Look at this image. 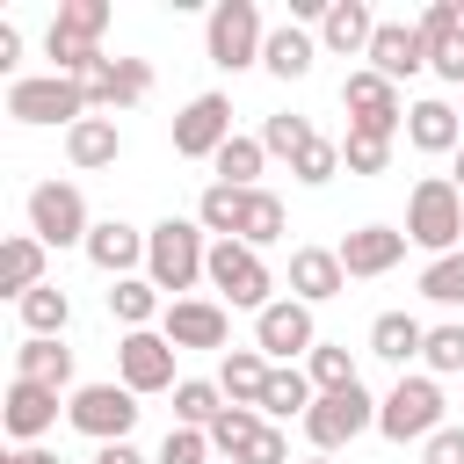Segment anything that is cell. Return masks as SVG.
Instances as JSON below:
<instances>
[{"label":"cell","mask_w":464,"mask_h":464,"mask_svg":"<svg viewBox=\"0 0 464 464\" xmlns=\"http://www.w3.org/2000/svg\"><path fill=\"white\" fill-rule=\"evenodd\" d=\"M145 276L160 283V290H196L203 276H210V246H203V225L196 218H160L152 232H145Z\"/></svg>","instance_id":"1"},{"label":"cell","mask_w":464,"mask_h":464,"mask_svg":"<svg viewBox=\"0 0 464 464\" xmlns=\"http://www.w3.org/2000/svg\"><path fill=\"white\" fill-rule=\"evenodd\" d=\"M406 239L428 246V261L435 254H457V239H464V196H457L450 174L413 181V196H406Z\"/></svg>","instance_id":"2"},{"label":"cell","mask_w":464,"mask_h":464,"mask_svg":"<svg viewBox=\"0 0 464 464\" xmlns=\"http://www.w3.org/2000/svg\"><path fill=\"white\" fill-rule=\"evenodd\" d=\"M261 44H268V29H261V7H254V0H218V7H210V22H203V51H210L218 72H246V65H261Z\"/></svg>","instance_id":"3"},{"label":"cell","mask_w":464,"mask_h":464,"mask_svg":"<svg viewBox=\"0 0 464 464\" xmlns=\"http://www.w3.org/2000/svg\"><path fill=\"white\" fill-rule=\"evenodd\" d=\"M7 116L14 123H87L94 116V102H87V87L80 80H65V72H36V80H14L7 87Z\"/></svg>","instance_id":"4"},{"label":"cell","mask_w":464,"mask_h":464,"mask_svg":"<svg viewBox=\"0 0 464 464\" xmlns=\"http://www.w3.org/2000/svg\"><path fill=\"white\" fill-rule=\"evenodd\" d=\"M435 428H450L442 420V384L435 377H399L377 406V435L384 442H428Z\"/></svg>","instance_id":"5"},{"label":"cell","mask_w":464,"mask_h":464,"mask_svg":"<svg viewBox=\"0 0 464 464\" xmlns=\"http://www.w3.org/2000/svg\"><path fill=\"white\" fill-rule=\"evenodd\" d=\"M210 290L225 297V304H239V312H268L276 297V276H268V261L254 254V246H239V239H210Z\"/></svg>","instance_id":"6"},{"label":"cell","mask_w":464,"mask_h":464,"mask_svg":"<svg viewBox=\"0 0 464 464\" xmlns=\"http://www.w3.org/2000/svg\"><path fill=\"white\" fill-rule=\"evenodd\" d=\"M377 406H384V399H370L362 384H348V392H319V399H312V413H304L312 450H319V457H326V450H348L355 435H370V428H377Z\"/></svg>","instance_id":"7"},{"label":"cell","mask_w":464,"mask_h":464,"mask_svg":"<svg viewBox=\"0 0 464 464\" xmlns=\"http://www.w3.org/2000/svg\"><path fill=\"white\" fill-rule=\"evenodd\" d=\"M65 420L87 435V442H130L138 428V392L130 384H80L65 399Z\"/></svg>","instance_id":"8"},{"label":"cell","mask_w":464,"mask_h":464,"mask_svg":"<svg viewBox=\"0 0 464 464\" xmlns=\"http://www.w3.org/2000/svg\"><path fill=\"white\" fill-rule=\"evenodd\" d=\"M341 109H348V130H362V138H399V130H406L399 87H392L384 72H370V65L341 80Z\"/></svg>","instance_id":"9"},{"label":"cell","mask_w":464,"mask_h":464,"mask_svg":"<svg viewBox=\"0 0 464 464\" xmlns=\"http://www.w3.org/2000/svg\"><path fill=\"white\" fill-rule=\"evenodd\" d=\"M29 232H36L44 246H87V232H94L87 196H80L72 181H36V188H29Z\"/></svg>","instance_id":"10"},{"label":"cell","mask_w":464,"mask_h":464,"mask_svg":"<svg viewBox=\"0 0 464 464\" xmlns=\"http://www.w3.org/2000/svg\"><path fill=\"white\" fill-rule=\"evenodd\" d=\"M254 348L283 370V362H297V355H312L319 348V326H312V304H297V297H276L268 312H254Z\"/></svg>","instance_id":"11"},{"label":"cell","mask_w":464,"mask_h":464,"mask_svg":"<svg viewBox=\"0 0 464 464\" xmlns=\"http://www.w3.org/2000/svg\"><path fill=\"white\" fill-rule=\"evenodd\" d=\"M174 355H181V348H174L167 334H152V326H145V334H123V341H116V384H130L138 399H145V392H174V384H181V377H174Z\"/></svg>","instance_id":"12"},{"label":"cell","mask_w":464,"mask_h":464,"mask_svg":"<svg viewBox=\"0 0 464 464\" xmlns=\"http://www.w3.org/2000/svg\"><path fill=\"white\" fill-rule=\"evenodd\" d=\"M225 145H232V102L225 94H196L174 116V152L181 160H218Z\"/></svg>","instance_id":"13"},{"label":"cell","mask_w":464,"mask_h":464,"mask_svg":"<svg viewBox=\"0 0 464 464\" xmlns=\"http://www.w3.org/2000/svg\"><path fill=\"white\" fill-rule=\"evenodd\" d=\"M406 246H413V239H406L399 225H355V232H348L334 254H341L348 283H370V276H392V268L406 261Z\"/></svg>","instance_id":"14"},{"label":"cell","mask_w":464,"mask_h":464,"mask_svg":"<svg viewBox=\"0 0 464 464\" xmlns=\"http://www.w3.org/2000/svg\"><path fill=\"white\" fill-rule=\"evenodd\" d=\"M160 334H167L174 348H225L232 319H225V304H218V297H167Z\"/></svg>","instance_id":"15"},{"label":"cell","mask_w":464,"mask_h":464,"mask_svg":"<svg viewBox=\"0 0 464 464\" xmlns=\"http://www.w3.org/2000/svg\"><path fill=\"white\" fill-rule=\"evenodd\" d=\"M413 29L428 44V72L450 80V87H464V22H457V0H428Z\"/></svg>","instance_id":"16"},{"label":"cell","mask_w":464,"mask_h":464,"mask_svg":"<svg viewBox=\"0 0 464 464\" xmlns=\"http://www.w3.org/2000/svg\"><path fill=\"white\" fill-rule=\"evenodd\" d=\"M80 87H87L94 116H116V109H138V102L152 94V65H145V58H109V65L87 72Z\"/></svg>","instance_id":"17"},{"label":"cell","mask_w":464,"mask_h":464,"mask_svg":"<svg viewBox=\"0 0 464 464\" xmlns=\"http://www.w3.org/2000/svg\"><path fill=\"white\" fill-rule=\"evenodd\" d=\"M362 58H370V72H384V80L399 87V80H413V72L428 65V44H420L413 22H377V36H370Z\"/></svg>","instance_id":"18"},{"label":"cell","mask_w":464,"mask_h":464,"mask_svg":"<svg viewBox=\"0 0 464 464\" xmlns=\"http://www.w3.org/2000/svg\"><path fill=\"white\" fill-rule=\"evenodd\" d=\"M80 254H87L102 276H116V283H123V276H138V268H145V232H130L123 218H102V225L87 232V246H80Z\"/></svg>","instance_id":"19"},{"label":"cell","mask_w":464,"mask_h":464,"mask_svg":"<svg viewBox=\"0 0 464 464\" xmlns=\"http://www.w3.org/2000/svg\"><path fill=\"white\" fill-rule=\"evenodd\" d=\"M341 290H348V268H341L334 246H297V254H290V297H297V304H326V297H341Z\"/></svg>","instance_id":"20"},{"label":"cell","mask_w":464,"mask_h":464,"mask_svg":"<svg viewBox=\"0 0 464 464\" xmlns=\"http://www.w3.org/2000/svg\"><path fill=\"white\" fill-rule=\"evenodd\" d=\"M0 420H7V435L29 450V442L58 420V392H51V384H22V377H14V384H7V399H0Z\"/></svg>","instance_id":"21"},{"label":"cell","mask_w":464,"mask_h":464,"mask_svg":"<svg viewBox=\"0 0 464 464\" xmlns=\"http://www.w3.org/2000/svg\"><path fill=\"white\" fill-rule=\"evenodd\" d=\"M406 145H413V152H428V160H435V152H457V145H464V116H457L450 102H435V94H428V102H413V109H406Z\"/></svg>","instance_id":"22"},{"label":"cell","mask_w":464,"mask_h":464,"mask_svg":"<svg viewBox=\"0 0 464 464\" xmlns=\"http://www.w3.org/2000/svg\"><path fill=\"white\" fill-rule=\"evenodd\" d=\"M370 36H377L370 0H334V7H326V22H319V44H326L334 58H362V51H370Z\"/></svg>","instance_id":"23"},{"label":"cell","mask_w":464,"mask_h":464,"mask_svg":"<svg viewBox=\"0 0 464 464\" xmlns=\"http://www.w3.org/2000/svg\"><path fill=\"white\" fill-rule=\"evenodd\" d=\"M116 152H123V130H116V116H87V123H72V130H65V160H72L80 174H94V167H116Z\"/></svg>","instance_id":"24"},{"label":"cell","mask_w":464,"mask_h":464,"mask_svg":"<svg viewBox=\"0 0 464 464\" xmlns=\"http://www.w3.org/2000/svg\"><path fill=\"white\" fill-rule=\"evenodd\" d=\"M268 355L261 348H225V362H218V392L232 399V406H261V392H268Z\"/></svg>","instance_id":"25"},{"label":"cell","mask_w":464,"mask_h":464,"mask_svg":"<svg viewBox=\"0 0 464 464\" xmlns=\"http://www.w3.org/2000/svg\"><path fill=\"white\" fill-rule=\"evenodd\" d=\"M44 254H51V246H44L36 232H14V239L0 246V290H7V297L44 290Z\"/></svg>","instance_id":"26"},{"label":"cell","mask_w":464,"mask_h":464,"mask_svg":"<svg viewBox=\"0 0 464 464\" xmlns=\"http://www.w3.org/2000/svg\"><path fill=\"white\" fill-rule=\"evenodd\" d=\"M420 348H428V326H420L413 312H377V319H370V355H384V362L406 370Z\"/></svg>","instance_id":"27"},{"label":"cell","mask_w":464,"mask_h":464,"mask_svg":"<svg viewBox=\"0 0 464 464\" xmlns=\"http://www.w3.org/2000/svg\"><path fill=\"white\" fill-rule=\"evenodd\" d=\"M14 377H22V384H51V392H65V384H72V348L29 334V341L14 348Z\"/></svg>","instance_id":"28"},{"label":"cell","mask_w":464,"mask_h":464,"mask_svg":"<svg viewBox=\"0 0 464 464\" xmlns=\"http://www.w3.org/2000/svg\"><path fill=\"white\" fill-rule=\"evenodd\" d=\"M160 312H167V304H160V283H152V276H123V283L109 290V319H116L123 334H145Z\"/></svg>","instance_id":"29"},{"label":"cell","mask_w":464,"mask_h":464,"mask_svg":"<svg viewBox=\"0 0 464 464\" xmlns=\"http://www.w3.org/2000/svg\"><path fill=\"white\" fill-rule=\"evenodd\" d=\"M312 377L297 370V362H283V370H268V392H261V420H304L312 413Z\"/></svg>","instance_id":"30"},{"label":"cell","mask_w":464,"mask_h":464,"mask_svg":"<svg viewBox=\"0 0 464 464\" xmlns=\"http://www.w3.org/2000/svg\"><path fill=\"white\" fill-rule=\"evenodd\" d=\"M312 58H319V44H312L297 22L268 29V44H261V65H268L276 80H304V72H312Z\"/></svg>","instance_id":"31"},{"label":"cell","mask_w":464,"mask_h":464,"mask_svg":"<svg viewBox=\"0 0 464 464\" xmlns=\"http://www.w3.org/2000/svg\"><path fill=\"white\" fill-rule=\"evenodd\" d=\"M14 312H22V326H29L36 341H58V334H65V319H72V297H65L58 283H44V290L14 297Z\"/></svg>","instance_id":"32"},{"label":"cell","mask_w":464,"mask_h":464,"mask_svg":"<svg viewBox=\"0 0 464 464\" xmlns=\"http://www.w3.org/2000/svg\"><path fill=\"white\" fill-rule=\"evenodd\" d=\"M232 399L218 392V377H181L174 384V428H210Z\"/></svg>","instance_id":"33"},{"label":"cell","mask_w":464,"mask_h":464,"mask_svg":"<svg viewBox=\"0 0 464 464\" xmlns=\"http://www.w3.org/2000/svg\"><path fill=\"white\" fill-rule=\"evenodd\" d=\"M239 218H246V188H225V181H210V188L196 196V225H203V232H218V239H239Z\"/></svg>","instance_id":"34"},{"label":"cell","mask_w":464,"mask_h":464,"mask_svg":"<svg viewBox=\"0 0 464 464\" xmlns=\"http://www.w3.org/2000/svg\"><path fill=\"white\" fill-rule=\"evenodd\" d=\"M261 428H268V420H261V406H225V413L210 420V450L239 464V457L254 450V435H261Z\"/></svg>","instance_id":"35"},{"label":"cell","mask_w":464,"mask_h":464,"mask_svg":"<svg viewBox=\"0 0 464 464\" xmlns=\"http://www.w3.org/2000/svg\"><path fill=\"white\" fill-rule=\"evenodd\" d=\"M283 239V196H268V188H246V218H239V246H276Z\"/></svg>","instance_id":"36"},{"label":"cell","mask_w":464,"mask_h":464,"mask_svg":"<svg viewBox=\"0 0 464 464\" xmlns=\"http://www.w3.org/2000/svg\"><path fill=\"white\" fill-rule=\"evenodd\" d=\"M210 167H218V181H225V188H254V174L268 167V145H261V138H239V130H232V145H225V152H218Z\"/></svg>","instance_id":"37"},{"label":"cell","mask_w":464,"mask_h":464,"mask_svg":"<svg viewBox=\"0 0 464 464\" xmlns=\"http://www.w3.org/2000/svg\"><path fill=\"white\" fill-rule=\"evenodd\" d=\"M304 377H312V392H348V384H362V377H355V355H348L341 341H319V348L304 355Z\"/></svg>","instance_id":"38"},{"label":"cell","mask_w":464,"mask_h":464,"mask_svg":"<svg viewBox=\"0 0 464 464\" xmlns=\"http://www.w3.org/2000/svg\"><path fill=\"white\" fill-rule=\"evenodd\" d=\"M428 377H464V319H442L428 326V348H420Z\"/></svg>","instance_id":"39"},{"label":"cell","mask_w":464,"mask_h":464,"mask_svg":"<svg viewBox=\"0 0 464 464\" xmlns=\"http://www.w3.org/2000/svg\"><path fill=\"white\" fill-rule=\"evenodd\" d=\"M420 297H428V304H450V312L464 304V246H457V254H435V261L420 268Z\"/></svg>","instance_id":"40"},{"label":"cell","mask_w":464,"mask_h":464,"mask_svg":"<svg viewBox=\"0 0 464 464\" xmlns=\"http://www.w3.org/2000/svg\"><path fill=\"white\" fill-rule=\"evenodd\" d=\"M51 29H58V36H80V44H102V29H109V0H58Z\"/></svg>","instance_id":"41"},{"label":"cell","mask_w":464,"mask_h":464,"mask_svg":"<svg viewBox=\"0 0 464 464\" xmlns=\"http://www.w3.org/2000/svg\"><path fill=\"white\" fill-rule=\"evenodd\" d=\"M290 174H297L304 188H326V181L341 174V145H334V138H312V145L290 160Z\"/></svg>","instance_id":"42"},{"label":"cell","mask_w":464,"mask_h":464,"mask_svg":"<svg viewBox=\"0 0 464 464\" xmlns=\"http://www.w3.org/2000/svg\"><path fill=\"white\" fill-rule=\"evenodd\" d=\"M341 167H348V174H384V167H392V138L348 130V138H341Z\"/></svg>","instance_id":"43"},{"label":"cell","mask_w":464,"mask_h":464,"mask_svg":"<svg viewBox=\"0 0 464 464\" xmlns=\"http://www.w3.org/2000/svg\"><path fill=\"white\" fill-rule=\"evenodd\" d=\"M312 138H319V130H312L304 116H268V123H261V145H268V152H283V160H297Z\"/></svg>","instance_id":"44"},{"label":"cell","mask_w":464,"mask_h":464,"mask_svg":"<svg viewBox=\"0 0 464 464\" xmlns=\"http://www.w3.org/2000/svg\"><path fill=\"white\" fill-rule=\"evenodd\" d=\"M152 464H210V428H167Z\"/></svg>","instance_id":"45"},{"label":"cell","mask_w":464,"mask_h":464,"mask_svg":"<svg viewBox=\"0 0 464 464\" xmlns=\"http://www.w3.org/2000/svg\"><path fill=\"white\" fill-rule=\"evenodd\" d=\"M239 464H290V435H283V428H276V420H268V428H261V435H254V450H246V457H239Z\"/></svg>","instance_id":"46"},{"label":"cell","mask_w":464,"mask_h":464,"mask_svg":"<svg viewBox=\"0 0 464 464\" xmlns=\"http://www.w3.org/2000/svg\"><path fill=\"white\" fill-rule=\"evenodd\" d=\"M420 464H464V428H435L420 442Z\"/></svg>","instance_id":"47"},{"label":"cell","mask_w":464,"mask_h":464,"mask_svg":"<svg viewBox=\"0 0 464 464\" xmlns=\"http://www.w3.org/2000/svg\"><path fill=\"white\" fill-rule=\"evenodd\" d=\"M14 58H22V29H14V22H0V72H7Z\"/></svg>","instance_id":"48"},{"label":"cell","mask_w":464,"mask_h":464,"mask_svg":"<svg viewBox=\"0 0 464 464\" xmlns=\"http://www.w3.org/2000/svg\"><path fill=\"white\" fill-rule=\"evenodd\" d=\"M94 464H145V457H138L130 442H102V450H94Z\"/></svg>","instance_id":"49"},{"label":"cell","mask_w":464,"mask_h":464,"mask_svg":"<svg viewBox=\"0 0 464 464\" xmlns=\"http://www.w3.org/2000/svg\"><path fill=\"white\" fill-rule=\"evenodd\" d=\"M0 464H58V457H51V450H36V442H29V450H14V457H0Z\"/></svg>","instance_id":"50"},{"label":"cell","mask_w":464,"mask_h":464,"mask_svg":"<svg viewBox=\"0 0 464 464\" xmlns=\"http://www.w3.org/2000/svg\"><path fill=\"white\" fill-rule=\"evenodd\" d=\"M450 181H457V196H464V145H457V167H450Z\"/></svg>","instance_id":"51"},{"label":"cell","mask_w":464,"mask_h":464,"mask_svg":"<svg viewBox=\"0 0 464 464\" xmlns=\"http://www.w3.org/2000/svg\"><path fill=\"white\" fill-rule=\"evenodd\" d=\"M457 22H464V0H457Z\"/></svg>","instance_id":"52"},{"label":"cell","mask_w":464,"mask_h":464,"mask_svg":"<svg viewBox=\"0 0 464 464\" xmlns=\"http://www.w3.org/2000/svg\"><path fill=\"white\" fill-rule=\"evenodd\" d=\"M304 464H326V457H304Z\"/></svg>","instance_id":"53"}]
</instances>
